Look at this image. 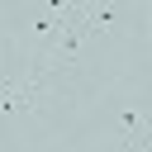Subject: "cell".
I'll use <instances>...</instances> for the list:
<instances>
[{
	"label": "cell",
	"instance_id": "obj_1",
	"mask_svg": "<svg viewBox=\"0 0 152 152\" xmlns=\"http://www.w3.org/2000/svg\"><path fill=\"white\" fill-rule=\"evenodd\" d=\"M119 124H124V133H128V142H133V138L152 124V114H142V109H124V114H119Z\"/></svg>",
	"mask_w": 152,
	"mask_h": 152
}]
</instances>
